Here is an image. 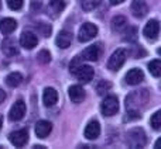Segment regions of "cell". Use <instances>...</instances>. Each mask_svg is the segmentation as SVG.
Here are the masks:
<instances>
[{
    "mask_svg": "<svg viewBox=\"0 0 161 149\" xmlns=\"http://www.w3.org/2000/svg\"><path fill=\"white\" fill-rule=\"evenodd\" d=\"M126 141L130 148H143L147 142V138H146V134L142 128H134L127 134Z\"/></svg>",
    "mask_w": 161,
    "mask_h": 149,
    "instance_id": "cell-1",
    "label": "cell"
},
{
    "mask_svg": "<svg viewBox=\"0 0 161 149\" xmlns=\"http://www.w3.org/2000/svg\"><path fill=\"white\" fill-rule=\"evenodd\" d=\"M100 111L103 116L106 117H112L119 111V100L116 96H108L105 97V100L100 104Z\"/></svg>",
    "mask_w": 161,
    "mask_h": 149,
    "instance_id": "cell-2",
    "label": "cell"
},
{
    "mask_svg": "<svg viewBox=\"0 0 161 149\" xmlns=\"http://www.w3.org/2000/svg\"><path fill=\"white\" fill-rule=\"evenodd\" d=\"M126 58H127V54H126L125 49H116L113 54H112V56L109 58V62H108V69L113 70V72H116V70H119L120 68L123 66V64L126 62Z\"/></svg>",
    "mask_w": 161,
    "mask_h": 149,
    "instance_id": "cell-3",
    "label": "cell"
},
{
    "mask_svg": "<svg viewBox=\"0 0 161 149\" xmlns=\"http://www.w3.org/2000/svg\"><path fill=\"white\" fill-rule=\"evenodd\" d=\"M97 35V27L92 23H85L82 24V27L79 28V34H78V39L80 42H88L91 39H93Z\"/></svg>",
    "mask_w": 161,
    "mask_h": 149,
    "instance_id": "cell-4",
    "label": "cell"
},
{
    "mask_svg": "<svg viewBox=\"0 0 161 149\" xmlns=\"http://www.w3.org/2000/svg\"><path fill=\"white\" fill-rule=\"evenodd\" d=\"M24 116H25V103L23 100H17L11 105L10 113H8V118H10V121H20Z\"/></svg>",
    "mask_w": 161,
    "mask_h": 149,
    "instance_id": "cell-5",
    "label": "cell"
},
{
    "mask_svg": "<svg viewBox=\"0 0 161 149\" xmlns=\"http://www.w3.org/2000/svg\"><path fill=\"white\" fill-rule=\"evenodd\" d=\"M158 33H160V23L157 20H150V21L146 24L143 34L148 41H156L158 38Z\"/></svg>",
    "mask_w": 161,
    "mask_h": 149,
    "instance_id": "cell-6",
    "label": "cell"
},
{
    "mask_svg": "<svg viewBox=\"0 0 161 149\" xmlns=\"http://www.w3.org/2000/svg\"><path fill=\"white\" fill-rule=\"evenodd\" d=\"M8 139H10V142L14 145V146L21 148L27 144L28 132H27V130H17V131H14V132H11L10 135H8Z\"/></svg>",
    "mask_w": 161,
    "mask_h": 149,
    "instance_id": "cell-7",
    "label": "cell"
},
{
    "mask_svg": "<svg viewBox=\"0 0 161 149\" xmlns=\"http://www.w3.org/2000/svg\"><path fill=\"white\" fill-rule=\"evenodd\" d=\"M74 74L78 77L79 82H82V83H89L92 79H93L95 70H93V68H91L89 65H80L78 69L75 70V73H74Z\"/></svg>",
    "mask_w": 161,
    "mask_h": 149,
    "instance_id": "cell-8",
    "label": "cell"
},
{
    "mask_svg": "<svg viewBox=\"0 0 161 149\" xmlns=\"http://www.w3.org/2000/svg\"><path fill=\"white\" fill-rule=\"evenodd\" d=\"M125 80H126L127 85L136 86V85H139V83H142L143 80H144V73H143L140 69H137V68H133V69H130L127 73H126Z\"/></svg>",
    "mask_w": 161,
    "mask_h": 149,
    "instance_id": "cell-9",
    "label": "cell"
},
{
    "mask_svg": "<svg viewBox=\"0 0 161 149\" xmlns=\"http://www.w3.org/2000/svg\"><path fill=\"white\" fill-rule=\"evenodd\" d=\"M37 44H38V38L33 33L27 31V33H23L21 37H20V45L25 49H33V48L37 47Z\"/></svg>",
    "mask_w": 161,
    "mask_h": 149,
    "instance_id": "cell-10",
    "label": "cell"
},
{
    "mask_svg": "<svg viewBox=\"0 0 161 149\" xmlns=\"http://www.w3.org/2000/svg\"><path fill=\"white\" fill-rule=\"evenodd\" d=\"M131 13L134 14V17L143 18L148 13L147 2L146 0H133V3H131Z\"/></svg>",
    "mask_w": 161,
    "mask_h": 149,
    "instance_id": "cell-11",
    "label": "cell"
},
{
    "mask_svg": "<svg viewBox=\"0 0 161 149\" xmlns=\"http://www.w3.org/2000/svg\"><path fill=\"white\" fill-rule=\"evenodd\" d=\"M51 131H53V124H51L50 121L41 120V121H38L36 124V135L38 136V138H41V139L47 138L51 134Z\"/></svg>",
    "mask_w": 161,
    "mask_h": 149,
    "instance_id": "cell-12",
    "label": "cell"
},
{
    "mask_svg": "<svg viewBox=\"0 0 161 149\" xmlns=\"http://www.w3.org/2000/svg\"><path fill=\"white\" fill-rule=\"evenodd\" d=\"M68 96H69V99L72 100L74 103H82L83 100H85L86 94H85V90H83L82 86L74 85L68 89Z\"/></svg>",
    "mask_w": 161,
    "mask_h": 149,
    "instance_id": "cell-13",
    "label": "cell"
},
{
    "mask_svg": "<svg viewBox=\"0 0 161 149\" xmlns=\"http://www.w3.org/2000/svg\"><path fill=\"white\" fill-rule=\"evenodd\" d=\"M55 42H57V45H58L61 49H67V48L71 45V42H72V34H71L69 31H67V30L59 31V34L57 35Z\"/></svg>",
    "mask_w": 161,
    "mask_h": 149,
    "instance_id": "cell-14",
    "label": "cell"
},
{
    "mask_svg": "<svg viewBox=\"0 0 161 149\" xmlns=\"http://www.w3.org/2000/svg\"><path fill=\"white\" fill-rule=\"evenodd\" d=\"M42 101L47 107H53L55 105V103L58 101V93H57L55 89L53 87H47L44 90V94H42Z\"/></svg>",
    "mask_w": 161,
    "mask_h": 149,
    "instance_id": "cell-15",
    "label": "cell"
},
{
    "mask_svg": "<svg viewBox=\"0 0 161 149\" xmlns=\"http://www.w3.org/2000/svg\"><path fill=\"white\" fill-rule=\"evenodd\" d=\"M100 135V125L97 121H91L85 128V138L86 139H96Z\"/></svg>",
    "mask_w": 161,
    "mask_h": 149,
    "instance_id": "cell-16",
    "label": "cell"
},
{
    "mask_svg": "<svg viewBox=\"0 0 161 149\" xmlns=\"http://www.w3.org/2000/svg\"><path fill=\"white\" fill-rule=\"evenodd\" d=\"M100 56V47L99 45H91L88 47L85 51L82 52V59H86V61H97Z\"/></svg>",
    "mask_w": 161,
    "mask_h": 149,
    "instance_id": "cell-17",
    "label": "cell"
},
{
    "mask_svg": "<svg viewBox=\"0 0 161 149\" xmlns=\"http://www.w3.org/2000/svg\"><path fill=\"white\" fill-rule=\"evenodd\" d=\"M17 28V21L13 18H3L0 21V31L3 34H11Z\"/></svg>",
    "mask_w": 161,
    "mask_h": 149,
    "instance_id": "cell-18",
    "label": "cell"
},
{
    "mask_svg": "<svg viewBox=\"0 0 161 149\" xmlns=\"http://www.w3.org/2000/svg\"><path fill=\"white\" fill-rule=\"evenodd\" d=\"M21 82H23V74L19 72H11L6 77V85H7L8 87H17Z\"/></svg>",
    "mask_w": 161,
    "mask_h": 149,
    "instance_id": "cell-19",
    "label": "cell"
},
{
    "mask_svg": "<svg viewBox=\"0 0 161 149\" xmlns=\"http://www.w3.org/2000/svg\"><path fill=\"white\" fill-rule=\"evenodd\" d=\"M3 52L6 54L7 56H13V55H17V48L16 45H14V41H11V39H6V41H3V47H2Z\"/></svg>",
    "mask_w": 161,
    "mask_h": 149,
    "instance_id": "cell-20",
    "label": "cell"
},
{
    "mask_svg": "<svg viewBox=\"0 0 161 149\" xmlns=\"http://www.w3.org/2000/svg\"><path fill=\"white\" fill-rule=\"evenodd\" d=\"M126 25H127V20H126V17H123V16H116V17H113V20H112V28L116 31L123 30Z\"/></svg>",
    "mask_w": 161,
    "mask_h": 149,
    "instance_id": "cell-21",
    "label": "cell"
},
{
    "mask_svg": "<svg viewBox=\"0 0 161 149\" xmlns=\"http://www.w3.org/2000/svg\"><path fill=\"white\" fill-rule=\"evenodd\" d=\"M148 70H150V73L153 74L154 77H160V74H161V62H160V59H154V61H151L150 64H148Z\"/></svg>",
    "mask_w": 161,
    "mask_h": 149,
    "instance_id": "cell-22",
    "label": "cell"
},
{
    "mask_svg": "<svg viewBox=\"0 0 161 149\" xmlns=\"http://www.w3.org/2000/svg\"><path fill=\"white\" fill-rule=\"evenodd\" d=\"M100 4V0H80V6L85 11H92Z\"/></svg>",
    "mask_w": 161,
    "mask_h": 149,
    "instance_id": "cell-23",
    "label": "cell"
},
{
    "mask_svg": "<svg viewBox=\"0 0 161 149\" xmlns=\"http://www.w3.org/2000/svg\"><path fill=\"white\" fill-rule=\"evenodd\" d=\"M50 7L54 13H61V11L65 8V2L64 0H51Z\"/></svg>",
    "mask_w": 161,
    "mask_h": 149,
    "instance_id": "cell-24",
    "label": "cell"
},
{
    "mask_svg": "<svg viewBox=\"0 0 161 149\" xmlns=\"http://www.w3.org/2000/svg\"><path fill=\"white\" fill-rule=\"evenodd\" d=\"M150 124L156 131H158L161 128V113L160 111H157V113L153 114V117L150 118Z\"/></svg>",
    "mask_w": 161,
    "mask_h": 149,
    "instance_id": "cell-25",
    "label": "cell"
},
{
    "mask_svg": "<svg viewBox=\"0 0 161 149\" xmlns=\"http://www.w3.org/2000/svg\"><path fill=\"white\" fill-rule=\"evenodd\" d=\"M37 61L40 62V64H42V65H45V64H48V62L51 61V54L48 52V51H45V49H42L41 52L37 55Z\"/></svg>",
    "mask_w": 161,
    "mask_h": 149,
    "instance_id": "cell-26",
    "label": "cell"
},
{
    "mask_svg": "<svg viewBox=\"0 0 161 149\" xmlns=\"http://www.w3.org/2000/svg\"><path fill=\"white\" fill-rule=\"evenodd\" d=\"M109 89H110V83H109L108 80H102V82H100L99 85L96 86V91H97V94H103L105 91H108Z\"/></svg>",
    "mask_w": 161,
    "mask_h": 149,
    "instance_id": "cell-27",
    "label": "cell"
},
{
    "mask_svg": "<svg viewBox=\"0 0 161 149\" xmlns=\"http://www.w3.org/2000/svg\"><path fill=\"white\" fill-rule=\"evenodd\" d=\"M80 65H82V58H80V56H75V58L72 59V62L69 64V70L72 73H75V70L78 69Z\"/></svg>",
    "mask_w": 161,
    "mask_h": 149,
    "instance_id": "cell-28",
    "label": "cell"
},
{
    "mask_svg": "<svg viewBox=\"0 0 161 149\" xmlns=\"http://www.w3.org/2000/svg\"><path fill=\"white\" fill-rule=\"evenodd\" d=\"M23 2L24 0H7V6L10 10H20L23 7Z\"/></svg>",
    "mask_w": 161,
    "mask_h": 149,
    "instance_id": "cell-29",
    "label": "cell"
},
{
    "mask_svg": "<svg viewBox=\"0 0 161 149\" xmlns=\"http://www.w3.org/2000/svg\"><path fill=\"white\" fill-rule=\"evenodd\" d=\"M38 31L44 37H50V34H51V25L44 24V23H40V24H38Z\"/></svg>",
    "mask_w": 161,
    "mask_h": 149,
    "instance_id": "cell-30",
    "label": "cell"
},
{
    "mask_svg": "<svg viewBox=\"0 0 161 149\" xmlns=\"http://www.w3.org/2000/svg\"><path fill=\"white\" fill-rule=\"evenodd\" d=\"M4 99H6V93L2 90V89H0V104H2V103L4 101Z\"/></svg>",
    "mask_w": 161,
    "mask_h": 149,
    "instance_id": "cell-31",
    "label": "cell"
},
{
    "mask_svg": "<svg viewBox=\"0 0 161 149\" xmlns=\"http://www.w3.org/2000/svg\"><path fill=\"white\" fill-rule=\"evenodd\" d=\"M125 0H110V4L112 6H116V4H120V3H123Z\"/></svg>",
    "mask_w": 161,
    "mask_h": 149,
    "instance_id": "cell-32",
    "label": "cell"
},
{
    "mask_svg": "<svg viewBox=\"0 0 161 149\" xmlns=\"http://www.w3.org/2000/svg\"><path fill=\"white\" fill-rule=\"evenodd\" d=\"M2 125H3V120H2V117H0V130H2Z\"/></svg>",
    "mask_w": 161,
    "mask_h": 149,
    "instance_id": "cell-33",
    "label": "cell"
},
{
    "mask_svg": "<svg viewBox=\"0 0 161 149\" xmlns=\"http://www.w3.org/2000/svg\"><path fill=\"white\" fill-rule=\"evenodd\" d=\"M0 8H2V0H0Z\"/></svg>",
    "mask_w": 161,
    "mask_h": 149,
    "instance_id": "cell-34",
    "label": "cell"
}]
</instances>
